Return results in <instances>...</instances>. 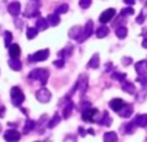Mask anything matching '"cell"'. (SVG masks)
<instances>
[{
	"label": "cell",
	"mask_w": 147,
	"mask_h": 142,
	"mask_svg": "<svg viewBox=\"0 0 147 142\" xmlns=\"http://www.w3.org/2000/svg\"><path fill=\"white\" fill-rule=\"evenodd\" d=\"M97 114V109H90V107H89V109H84L83 110V115H81V116H83V120L84 122H94L93 120V116L94 115Z\"/></svg>",
	"instance_id": "cell-7"
},
{
	"label": "cell",
	"mask_w": 147,
	"mask_h": 142,
	"mask_svg": "<svg viewBox=\"0 0 147 142\" xmlns=\"http://www.w3.org/2000/svg\"><path fill=\"white\" fill-rule=\"evenodd\" d=\"M53 65H54L56 67H58V69H62V67H63V65H65L63 58H59V60H57V61H54Z\"/></svg>",
	"instance_id": "cell-35"
},
{
	"label": "cell",
	"mask_w": 147,
	"mask_h": 142,
	"mask_svg": "<svg viewBox=\"0 0 147 142\" xmlns=\"http://www.w3.org/2000/svg\"><path fill=\"white\" fill-rule=\"evenodd\" d=\"M72 102L71 101H69L67 102V105H66V107H65V110H63V118H69L70 115H71V111H72Z\"/></svg>",
	"instance_id": "cell-23"
},
{
	"label": "cell",
	"mask_w": 147,
	"mask_h": 142,
	"mask_svg": "<svg viewBox=\"0 0 147 142\" xmlns=\"http://www.w3.org/2000/svg\"><path fill=\"white\" fill-rule=\"evenodd\" d=\"M124 3L125 4H128V5H133L136 3V0H124Z\"/></svg>",
	"instance_id": "cell-39"
},
{
	"label": "cell",
	"mask_w": 147,
	"mask_h": 142,
	"mask_svg": "<svg viewBox=\"0 0 147 142\" xmlns=\"http://www.w3.org/2000/svg\"><path fill=\"white\" fill-rule=\"evenodd\" d=\"M110 32V28L107 27V26H101V27H98V30L96 31V35L97 38H105V36H107Z\"/></svg>",
	"instance_id": "cell-16"
},
{
	"label": "cell",
	"mask_w": 147,
	"mask_h": 142,
	"mask_svg": "<svg viewBox=\"0 0 147 142\" xmlns=\"http://www.w3.org/2000/svg\"><path fill=\"white\" fill-rule=\"evenodd\" d=\"M134 123H136V125H137V127H142V128L147 127V114L138 115V116H136Z\"/></svg>",
	"instance_id": "cell-12"
},
{
	"label": "cell",
	"mask_w": 147,
	"mask_h": 142,
	"mask_svg": "<svg viewBox=\"0 0 147 142\" xmlns=\"http://www.w3.org/2000/svg\"><path fill=\"white\" fill-rule=\"evenodd\" d=\"M133 13H134L133 8L132 7H128V8H125V9H123L121 12H120V16H121V17H124V16H132Z\"/></svg>",
	"instance_id": "cell-31"
},
{
	"label": "cell",
	"mask_w": 147,
	"mask_h": 142,
	"mask_svg": "<svg viewBox=\"0 0 147 142\" xmlns=\"http://www.w3.org/2000/svg\"><path fill=\"white\" fill-rule=\"evenodd\" d=\"M92 34H93V21H88V22H86V25H85V27H84L83 34H81V35L78 38V41H79V43H83V41L86 40V39H88Z\"/></svg>",
	"instance_id": "cell-4"
},
{
	"label": "cell",
	"mask_w": 147,
	"mask_h": 142,
	"mask_svg": "<svg viewBox=\"0 0 147 142\" xmlns=\"http://www.w3.org/2000/svg\"><path fill=\"white\" fill-rule=\"evenodd\" d=\"M4 112H5V107H1V109H0V118L4 116Z\"/></svg>",
	"instance_id": "cell-41"
},
{
	"label": "cell",
	"mask_w": 147,
	"mask_h": 142,
	"mask_svg": "<svg viewBox=\"0 0 147 142\" xmlns=\"http://www.w3.org/2000/svg\"><path fill=\"white\" fill-rule=\"evenodd\" d=\"M123 65H130L132 64V58H129V57H125V58H123Z\"/></svg>",
	"instance_id": "cell-38"
},
{
	"label": "cell",
	"mask_w": 147,
	"mask_h": 142,
	"mask_svg": "<svg viewBox=\"0 0 147 142\" xmlns=\"http://www.w3.org/2000/svg\"><path fill=\"white\" fill-rule=\"evenodd\" d=\"M59 122H61V118H59V115H58V114H56L53 118H52L51 122L48 123V127H49V128H54Z\"/></svg>",
	"instance_id": "cell-26"
},
{
	"label": "cell",
	"mask_w": 147,
	"mask_h": 142,
	"mask_svg": "<svg viewBox=\"0 0 147 142\" xmlns=\"http://www.w3.org/2000/svg\"><path fill=\"white\" fill-rule=\"evenodd\" d=\"M136 21H137V23H140V25H141V23H143V21H145V14H143V13H141V14L137 17V20H136Z\"/></svg>",
	"instance_id": "cell-37"
},
{
	"label": "cell",
	"mask_w": 147,
	"mask_h": 142,
	"mask_svg": "<svg viewBox=\"0 0 147 142\" xmlns=\"http://www.w3.org/2000/svg\"><path fill=\"white\" fill-rule=\"evenodd\" d=\"M81 35V30L80 27H74L71 31H70V38L71 39H76L78 40V38Z\"/></svg>",
	"instance_id": "cell-25"
},
{
	"label": "cell",
	"mask_w": 147,
	"mask_h": 142,
	"mask_svg": "<svg viewBox=\"0 0 147 142\" xmlns=\"http://www.w3.org/2000/svg\"><path fill=\"white\" fill-rule=\"evenodd\" d=\"M28 78L32 79V80H40L41 84L44 85V84H47V81H48L49 72H48V70H45V69H35L30 72Z\"/></svg>",
	"instance_id": "cell-1"
},
{
	"label": "cell",
	"mask_w": 147,
	"mask_h": 142,
	"mask_svg": "<svg viewBox=\"0 0 147 142\" xmlns=\"http://www.w3.org/2000/svg\"><path fill=\"white\" fill-rule=\"evenodd\" d=\"M115 32H116V36L119 39H124V38H127V35H128V30H127V27H124V26L117 27Z\"/></svg>",
	"instance_id": "cell-20"
},
{
	"label": "cell",
	"mask_w": 147,
	"mask_h": 142,
	"mask_svg": "<svg viewBox=\"0 0 147 142\" xmlns=\"http://www.w3.org/2000/svg\"><path fill=\"white\" fill-rule=\"evenodd\" d=\"M67 10H69V5H67V4H62V5H59V7L56 9V13H58V14H63V13H66Z\"/></svg>",
	"instance_id": "cell-30"
},
{
	"label": "cell",
	"mask_w": 147,
	"mask_h": 142,
	"mask_svg": "<svg viewBox=\"0 0 147 142\" xmlns=\"http://www.w3.org/2000/svg\"><path fill=\"white\" fill-rule=\"evenodd\" d=\"M88 133H90V135H94V132H93V129H88Z\"/></svg>",
	"instance_id": "cell-43"
},
{
	"label": "cell",
	"mask_w": 147,
	"mask_h": 142,
	"mask_svg": "<svg viewBox=\"0 0 147 142\" xmlns=\"http://www.w3.org/2000/svg\"><path fill=\"white\" fill-rule=\"evenodd\" d=\"M99 124H102V125H107V127H109V125H111V123H112V119H110V116H109V114H105L103 115V119L101 120V122H98Z\"/></svg>",
	"instance_id": "cell-28"
},
{
	"label": "cell",
	"mask_w": 147,
	"mask_h": 142,
	"mask_svg": "<svg viewBox=\"0 0 147 142\" xmlns=\"http://www.w3.org/2000/svg\"><path fill=\"white\" fill-rule=\"evenodd\" d=\"M134 85H133L132 83H129V81H123V91L124 92H127V93H129V94H134Z\"/></svg>",
	"instance_id": "cell-19"
},
{
	"label": "cell",
	"mask_w": 147,
	"mask_h": 142,
	"mask_svg": "<svg viewBox=\"0 0 147 142\" xmlns=\"http://www.w3.org/2000/svg\"><path fill=\"white\" fill-rule=\"evenodd\" d=\"M34 127H35V123L32 122V120H27L25 124V128H23V131H25V133H28L30 131L34 129Z\"/></svg>",
	"instance_id": "cell-29"
},
{
	"label": "cell",
	"mask_w": 147,
	"mask_h": 142,
	"mask_svg": "<svg viewBox=\"0 0 147 142\" xmlns=\"http://www.w3.org/2000/svg\"><path fill=\"white\" fill-rule=\"evenodd\" d=\"M4 40H5V47H7V48H9L10 43H12V32H10V31H5Z\"/></svg>",
	"instance_id": "cell-27"
},
{
	"label": "cell",
	"mask_w": 147,
	"mask_h": 142,
	"mask_svg": "<svg viewBox=\"0 0 147 142\" xmlns=\"http://www.w3.org/2000/svg\"><path fill=\"white\" fill-rule=\"evenodd\" d=\"M36 98H38V101L43 102V103H47V102L51 101L52 94L47 88H41L36 92Z\"/></svg>",
	"instance_id": "cell-5"
},
{
	"label": "cell",
	"mask_w": 147,
	"mask_h": 142,
	"mask_svg": "<svg viewBox=\"0 0 147 142\" xmlns=\"http://www.w3.org/2000/svg\"><path fill=\"white\" fill-rule=\"evenodd\" d=\"M90 4H92V0H80V7L84 8V9H86Z\"/></svg>",
	"instance_id": "cell-36"
},
{
	"label": "cell",
	"mask_w": 147,
	"mask_h": 142,
	"mask_svg": "<svg viewBox=\"0 0 147 142\" xmlns=\"http://www.w3.org/2000/svg\"><path fill=\"white\" fill-rule=\"evenodd\" d=\"M79 133H80V136L81 137H84V136H85V132H84V128H79Z\"/></svg>",
	"instance_id": "cell-40"
},
{
	"label": "cell",
	"mask_w": 147,
	"mask_h": 142,
	"mask_svg": "<svg viewBox=\"0 0 147 142\" xmlns=\"http://www.w3.org/2000/svg\"><path fill=\"white\" fill-rule=\"evenodd\" d=\"M136 71H137L138 75H142V74L147 72V61H140L136 64Z\"/></svg>",
	"instance_id": "cell-13"
},
{
	"label": "cell",
	"mask_w": 147,
	"mask_h": 142,
	"mask_svg": "<svg viewBox=\"0 0 147 142\" xmlns=\"http://www.w3.org/2000/svg\"><path fill=\"white\" fill-rule=\"evenodd\" d=\"M125 78H127L125 74H121V72H114L112 74V79H116V80H119V81H124Z\"/></svg>",
	"instance_id": "cell-32"
},
{
	"label": "cell",
	"mask_w": 147,
	"mask_h": 142,
	"mask_svg": "<svg viewBox=\"0 0 147 142\" xmlns=\"http://www.w3.org/2000/svg\"><path fill=\"white\" fill-rule=\"evenodd\" d=\"M8 12H9L12 16L17 17V16L21 13V4L18 1H12L9 5H8Z\"/></svg>",
	"instance_id": "cell-8"
},
{
	"label": "cell",
	"mask_w": 147,
	"mask_h": 142,
	"mask_svg": "<svg viewBox=\"0 0 147 142\" xmlns=\"http://www.w3.org/2000/svg\"><path fill=\"white\" fill-rule=\"evenodd\" d=\"M124 101H123L121 98H115V99H112L111 102H110V107H111L114 111H116V112H119L120 110L123 109V106H124Z\"/></svg>",
	"instance_id": "cell-10"
},
{
	"label": "cell",
	"mask_w": 147,
	"mask_h": 142,
	"mask_svg": "<svg viewBox=\"0 0 147 142\" xmlns=\"http://www.w3.org/2000/svg\"><path fill=\"white\" fill-rule=\"evenodd\" d=\"M47 21H48V23L51 26H57L59 23V16L58 13H54V14H49L48 18H47Z\"/></svg>",
	"instance_id": "cell-17"
},
{
	"label": "cell",
	"mask_w": 147,
	"mask_h": 142,
	"mask_svg": "<svg viewBox=\"0 0 147 142\" xmlns=\"http://www.w3.org/2000/svg\"><path fill=\"white\" fill-rule=\"evenodd\" d=\"M115 9L114 8H110V9H106L103 13L101 14V17H99V21H101L102 23H107V22H110V21L114 18V16H115Z\"/></svg>",
	"instance_id": "cell-6"
},
{
	"label": "cell",
	"mask_w": 147,
	"mask_h": 142,
	"mask_svg": "<svg viewBox=\"0 0 147 142\" xmlns=\"http://www.w3.org/2000/svg\"><path fill=\"white\" fill-rule=\"evenodd\" d=\"M142 45H143V48H147V38L142 41Z\"/></svg>",
	"instance_id": "cell-42"
},
{
	"label": "cell",
	"mask_w": 147,
	"mask_h": 142,
	"mask_svg": "<svg viewBox=\"0 0 147 142\" xmlns=\"http://www.w3.org/2000/svg\"><path fill=\"white\" fill-rule=\"evenodd\" d=\"M134 127H136V123H134V122H133V123H129V124H128L127 127H125V129H127L125 132H127L128 135L133 133V132H134Z\"/></svg>",
	"instance_id": "cell-33"
},
{
	"label": "cell",
	"mask_w": 147,
	"mask_h": 142,
	"mask_svg": "<svg viewBox=\"0 0 147 142\" xmlns=\"http://www.w3.org/2000/svg\"><path fill=\"white\" fill-rule=\"evenodd\" d=\"M38 27H28L27 28V31H26V35H27V38L28 39H34V38H35V36L36 35H38Z\"/></svg>",
	"instance_id": "cell-24"
},
{
	"label": "cell",
	"mask_w": 147,
	"mask_h": 142,
	"mask_svg": "<svg viewBox=\"0 0 147 142\" xmlns=\"http://www.w3.org/2000/svg\"><path fill=\"white\" fill-rule=\"evenodd\" d=\"M98 66H99V56L96 53L90 58V61L88 62V67H90V69H98Z\"/></svg>",
	"instance_id": "cell-18"
},
{
	"label": "cell",
	"mask_w": 147,
	"mask_h": 142,
	"mask_svg": "<svg viewBox=\"0 0 147 142\" xmlns=\"http://www.w3.org/2000/svg\"><path fill=\"white\" fill-rule=\"evenodd\" d=\"M9 54L10 57H13V58H18L21 54V48L18 44H12V45L9 47Z\"/></svg>",
	"instance_id": "cell-15"
},
{
	"label": "cell",
	"mask_w": 147,
	"mask_h": 142,
	"mask_svg": "<svg viewBox=\"0 0 147 142\" xmlns=\"http://www.w3.org/2000/svg\"><path fill=\"white\" fill-rule=\"evenodd\" d=\"M132 112H133V106L132 105H124L123 109L119 111V115L121 118H129L130 115H132Z\"/></svg>",
	"instance_id": "cell-11"
},
{
	"label": "cell",
	"mask_w": 147,
	"mask_h": 142,
	"mask_svg": "<svg viewBox=\"0 0 147 142\" xmlns=\"http://www.w3.org/2000/svg\"><path fill=\"white\" fill-rule=\"evenodd\" d=\"M137 80L140 81L141 84L146 85V84H147V72H146V74H142V75H140V78H138Z\"/></svg>",
	"instance_id": "cell-34"
},
{
	"label": "cell",
	"mask_w": 147,
	"mask_h": 142,
	"mask_svg": "<svg viewBox=\"0 0 147 142\" xmlns=\"http://www.w3.org/2000/svg\"><path fill=\"white\" fill-rule=\"evenodd\" d=\"M10 98H12L13 106L18 107L23 103V101H25V94L22 93V91H21L18 87H13L12 91H10Z\"/></svg>",
	"instance_id": "cell-2"
},
{
	"label": "cell",
	"mask_w": 147,
	"mask_h": 142,
	"mask_svg": "<svg viewBox=\"0 0 147 142\" xmlns=\"http://www.w3.org/2000/svg\"><path fill=\"white\" fill-rule=\"evenodd\" d=\"M8 65L10 66V69L14 70V71H20L21 69H22V64L20 62V60L18 58H10L9 61H8Z\"/></svg>",
	"instance_id": "cell-14"
},
{
	"label": "cell",
	"mask_w": 147,
	"mask_h": 142,
	"mask_svg": "<svg viewBox=\"0 0 147 142\" xmlns=\"http://www.w3.org/2000/svg\"><path fill=\"white\" fill-rule=\"evenodd\" d=\"M4 138H5L7 141H10V142L18 141V140L21 138V135H20V132H17V131L10 129V131H7V132H5Z\"/></svg>",
	"instance_id": "cell-9"
},
{
	"label": "cell",
	"mask_w": 147,
	"mask_h": 142,
	"mask_svg": "<svg viewBox=\"0 0 147 142\" xmlns=\"http://www.w3.org/2000/svg\"><path fill=\"white\" fill-rule=\"evenodd\" d=\"M49 56V49H43V51H39L36 53L31 54L28 57V61L30 62H39V61H45Z\"/></svg>",
	"instance_id": "cell-3"
},
{
	"label": "cell",
	"mask_w": 147,
	"mask_h": 142,
	"mask_svg": "<svg viewBox=\"0 0 147 142\" xmlns=\"http://www.w3.org/2000/svg\"><path fill=\"white\" fill-rule=\"evenodd\" d=\"M103 140L105 141H117V135L115 132H107V133H105V136H103Z\"/></svg>",
	"instance_id": "cell-22"
},
{
	"label": "cell",
	"mask_w": 147,
	"mask_h": 142,
	"mask_svg": "<svg viewBox=\"0 0 147 142\" xmlns=\"http://www.w3.org/2000/svg\"><path fill=\"white\" fill-rule=\"evenodd\" d=\"M48 21L45 20V18H39L38 21H36V26H38V30L40 31H44L47 27H48Z\"/></svg>",
	"instance_id": "cell-21"
}]
</instances>
